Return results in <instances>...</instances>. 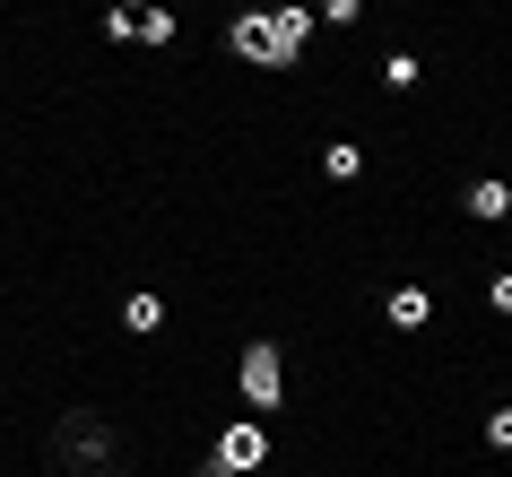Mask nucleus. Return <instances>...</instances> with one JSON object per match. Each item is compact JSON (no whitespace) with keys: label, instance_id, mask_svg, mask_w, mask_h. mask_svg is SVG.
Here are the masks:
<instances>
[{"label":"nucleus","instance_id":"nucleus-1","mask_svg":"<svg viewBox=\"0 0 512 477\" xmlns=\"http://www.w3.org/2000/svg\"><path fill=\"white\" fill-rule=\"evenodd\" d=\"M44 469L53 477H131V434L96 408H61L44 425Z\"/></svg>","mask_w":512,"mask_h":477},{"label":"nucleus","instance_id":"nucleus-2","mask_svg":"<svg viewBox=\"0 0 512 477\" xmlns=\"http://www.w3.org/2000/svg\"><path fill=\"white\" fill-rule=\"evenodd\" d=\"M313 44V9L287 0V9H235V27H226V53L252 61V70H287V61Z\"/></svg>","mask_w":512,"mask_h":477},{"label":"nucleus","instance_id":"nucleus-3","mask_svg":"<svg viewBox=\"0 0 512 477\" xmlns=\"http://www.w3.org/2000/svg\"><path fill=\"white\" fill-rule=\"evenodd\" d=\"M235 382H243V408H278V399H287V365H278V347L252 339V347H243V365H235Z\"/></svg>","mask_w":512,"mask_h":477},{"label":"nucleus","instance_id":"nucleus-4","mask_svg":"<svg viewBox=\"0 0 512 477\" xmlns=\"http://www.w3.org/2000/svg\"><path fill=\"white\" fill-rule=\"evenodd\" d=\"M209 460H217L226 477H243V469H261V460H270V434H261L252 417H235L226 434H217V451H209Z\"/></svg>","mask_w":512,"mask_h":477},{"label":"nucleus","instance_id":"nucleus-5","mask_svg":"<svg viewBox=\"0 0 512 477\" xmlns=\"http://www.w3.org/2000/svg\"><path fill=\"white\" fill-rule=\"evenodd\" d=\"M469 217H478V226L512 217V183H504V174H478V183H469Z\"/></svg>","mask_w":512,"mask_h":477},{"label":"nucleus","instance_id":"nucleus-6","mask_svg":"<svg viewBox=\"0 0 512 477\" xmlns=\"http://www.w3.org/2000/svg\"><path fill=\"white\" fill-rule=\"evenodd\" d=\"M426 313H434L426 287H391L382 295V321H391V330H426Z\"/></svg>","mask_w":512,"mask_h":477},{"label":"nucleus","instance_id":"nucleus-7","mask_svg":"<svg viewBox=\"0 0 512 477\" xmlns=\"http://www.w3.org/2000/svg\"><path fill=\"white\" fill-rule=\"evenodd\" d=\"M322 174H330V183H356V174H365V148H356V139H330V148H322Z\"/></svg>","mask_w":512,"mask_h":477},{"label":"nucleus","instance_id":"nucleus-8","mask_svg":"<svg viewBox=\"0 0 512 477\" xmlns=\"http://www.w3.org/2000/svg\"><path fill=\"white\" fill-rule=\"evenodd\" d=\"M157 321H165V295H148V287H139V295H122V330H139V339H148Z\"/></svg>","mask_w":512,"mask_h":477},{"label":"nucleus","instance_id":"nucleus-9","mask_svg":"<svg viewBox=\"0 0 512 477\" xmlns=\"http://www.w3.org/2000/svg\"><path fill=\"white\" fill-rule=\"evenodd\" d=\"M417 79H426V61H417V53H391V61H382V87H391V96H408Z\"/></svg>","mask_w":512,"mask_h":477},{"label":"nucleus","instance_id":"nucleus-10","mask_svg":"<svg viewBox=\"0 0 512 477\" xmlns=\"http://www.w3.org/2000/svg\"><path fill=\"white\" fill-rule=\"evenodd\" d=\"M105 35H113V44H131V35H139V9H131V0H113V9H105Z\"/></svg>","mask_w":512,"mask_h":477},{"label":"nucleus","instance_id":"nucleus-11","mask_svg":"<svg viewBox=\"0 0 512 477\" xmlns=\"http://www.w3.org/2000/svg\"><path fill=\"white\" fill-rule=\"evenodd\" d=\"M139 35L148 44H174V9H139Z\"/></svg>","mask_w":512,"mask_h":477},{"label":"nucleus","instance_id":"nucleus-12","mask_svg":"<svg viewBox=\"0 0 512 477\" xmlns=\"http://www.w3.org/2000/svg\"><path fill=\"white\" fill-rule=\"evenodd\" d=\"M486 304H495V313H512V269H495V278H486Z\"/></svg>","mask_w":512,"mask_h":477},{"label":"nucleus","instance_id":"nucleus-13","mask_svg":"<svg viewBox=\"0 0 512 477\" xmlns=\"http://www.w3.org/2000/svg\"><path fill=\"white\" fill-rule=\"evenodd\" d=\"M486 443H495V451H512V408H495V417H486Z\"/></svg>","mask_w":512,"mask_h":477},{"label":"nucleus","instance_id":"nucleus-14","mask_svg":"<svg viewBox=\"0 0 512 477\" xmlns=\"http://www.w3.org/2000/svg\"><path fill=\"white\" fill-rule=\"evenodd\" d=\"M200 477H226V469H217V460H209V469H200Z\"/></svg>","mask_w":512,"mask_h":477}]
</instances>
